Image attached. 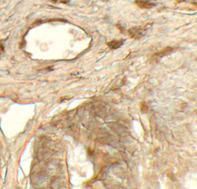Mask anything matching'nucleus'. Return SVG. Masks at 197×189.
Listing matches in <instances>:
<instances>
[{
  "label": "nucleus",
  "mask_w": 197,
  "mask_h": 189,
  "mask_svg": "<svg viewBox=\"0 0 197 189\" xmlns=\"http://www.w3.org/2000/svg\"><path fill=\"white\" fill-rule=\"evenodd\" d=\"M128 34L129 36L135 39H139L140 37H142L144 34L146 33V29L144 28H141V27H134L130 29H128Z\"/></svg>",
  "instance_id": "f257e3e1"
},
{
  "label": "nucleus",
  "mask_w": 197,
  "mask_h": 189,
  "mask_svg": "<svg viewBox=\"0 0 197 189\" xmlns=\"http://www.w3.org/2000/svg\"><path fill=\"white\" fill-rule=\"evenodd\" d=\"M136 3L140 8H151L155 7L156 3L154 0H136Z\"/></svg>",
  "instance_id": "f03ea898"
},
{
  "label": "nucleus",
  "mask_w": 197,
  "mask_h": 189,
  "mask_svg": "<svg viewBox=\"0 0 197 189\" xmlns=\"http://www.w3.org/2000/svg\"><path fill=\"white\" fill-rule=\"evenodd\" d=\"M123 44V41H120V40H114L111 41L109 43H107V45L111 48V49H116L120 48Z\"/></svg>",
  "instance_id": "7ed1b4c3"
},
{
  "label": "nucleus",
  "mask_w": 197,
  "mask_h": 189,
  "mask_svg": "<svg viewBox=\"0 0 197 189\" xmlns=\"http://www.w3.org/2000/svg\"><path fill=\"white\" fill-rule=\"evenodd\" d=\"M172 50H173V49H172L171 48H166V49H164V50L161 51L160 52L157 53L156 55H159V57H162V56H164V55H168L169 53H170Z\"/></svg>",
  "instance_id": "20e7f679"
},
{
  "label": "nucleus",
  "mask_w": 197,
  "mask_h": 189,
  "mask_svg": "<svg viewBox=\"0 0 197 189\" xmlns=\"http://www.w3.org/2000/svg\"><path fill=\"white\" fill-rule=\"evenodd\" d=\"M54 2H58V3H68L69 0H54Z\"/></svg>",
  "instance_id": "39448f33"
},
{
  "label": "nucleus",
  "mask_w": 197,
  "mask_h": 189,
  "mask_svg": "<svg viewBox=\"0 0 197 189\" xmlns=\"http://www.w3.org/2000/svg\"><path fill=\"white\" fill-rule=\"evenodd\" d=\"M3 44H0V55L3 53Z\"/></svg>",
  "instance_id": "423d86ee"
}]
</instances>
